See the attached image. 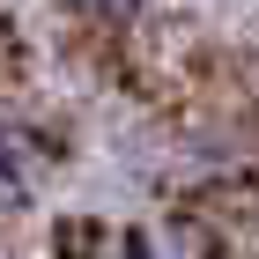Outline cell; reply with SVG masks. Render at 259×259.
Returning a JSON list of instances; mask_svg holds the SVG:
<instances>
[{
	"label": "cell",
	"mask_w": 259,
	"mask_h": 259,
	"mask_svg": "<svg viewBox=\"0 0 259 259\" xmlns=\"http://www.w3.org/2000/svg\"><path fill=\"white\" fill-rule=\"evenodd\" d=\"M37 178H45V134L0 111V200H30Z\"/></svg>",
	"instance_id": "1"
},
{
	"label": "cell",
	"mask_w": 259,
	"mask_h": 259,
	"mask_svg": "<svg viewBox=\"0 0 259 259\" xmlns=\"http://www.w3.org/2000/svg\"><path fill=\"white\" fill-rule=\"evenodd\" d=\"M97 259H178L163 237H141V230H126V237H104V252Z\"/></svg>",
	"instance_id": "2"
},
{
	"label": "cell",
	"mask_w": 259,
	"mask_h": 259,
	"mask_svg": "<svg viewBox=\"0 0 259 259\" xmlns=\"http://www.w3.org/2000/svg\"><path fill=\"white\" fill-rule=\"evenodd\" d=\"M81 22H126V15H141L148 0H67Z\"/></svg>",
	"instance_id": "3"
}]
</instances>
